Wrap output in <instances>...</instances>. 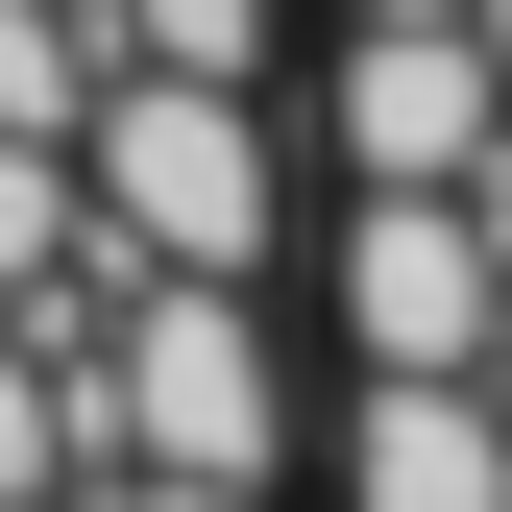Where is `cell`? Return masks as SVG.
I'll return each instance as SVG.
<instances>
[{"mask_svg":"<svg viewBox=\"0 0 512 512\" xmlns=\"http://www.w3.org/2000/svg\"><path fill=\"white\" fill-rule=\"evenodd\" d=\"M0 512H74V488H0Z\"/></svg>","mask_w":512,"mask_h":512,"instance_id":"4fadbf2b","label":"cell"},{"mask_svg":"<svg viewBox=\"0 0 512 512\" xmlns=\"http://www.w3.org/2000/svg\"><path fill=\"white\" fill-rule=\"evenodd\" d=\"M98 74H269V0H98Z\"/></svg>","mask_w":512,"mask_h":512,"instance_id":"8992f818","label":"cell"},{"mask_svg":"<svg viewBox=\"0 0 512 512\" xmlns=\"http://www.w3.org/2000/svg\"><path fill=\"white\" fill-rule=\"evenodd\" d=\"M74 512H269V488H196V464H74Z\"/></svg>","mask_w":512,"mask_h":512,"instance_id":"ba28073f","label":"cell"},{"mask_svg":"<svg viewBox=\"0 0 512 512\" xmlns=\"http://www.w3.org/2000/svg\"><path fill=\"white\" fill-rule=\"evenodd\" d=\"M464 25H488V74H512V0H464Z\"/></svg>","mask_w":512,"mask_h":512,"instance_id":"7c38bea8","label":"cell"},{"mask_svg":"<svg viewBox=\"0 0 512 512\" xmlns=\"http://www.w3.org/2000/svg\"><path fill=\"white\" fill-rule=\"evenodd\" d=\"M488 25H342V98H317V122H342V196H464V171H488Z\"/></svg>","mask_w":512,"mask_h":512,"instance_id":"3957f363","label":"cell"},{"mask_svg":"<svg viewBox=\"0 0 512 512\" xmlns=\"http://www.w3.org/2000/svg\"><path fill=\"white\" fill-rule=\"evenodd\" d=\"M74 98H98V0H0V122L74 147Z\"/></svg>","mask_w":512,"mask_h":512,"instance_id":"52a82bcc","label":"cell"},{"mask_svg":"<svg viewBox=\"0 0 512 512\" xmlns=\"http://www.w3.org/2000/svg\"><path fill=\"white\" fill-rule=\"evenodd\" d=\"M488 196H342V366H464L488 342Z\"/></svg>","mask_w":512,"mask_h":512,"instance_id":"277c9868","label":"cell"},{"mask_svg":"<svg viewBox=\"0 0 512 512\" xmlns=\"http://www.w3.org/2000/svg\"><path fill=\"white\" fill-rule=\"evenodd\" d=\"M49 391H74V464H196V488H269V464H293L269 269H122L98 342L49 366Z\"/></svg>","mask_w":512,"mask_h":512,"instance_id":"6da1fadb","label":"cell"},{"mask_svg":"<svg viewBox=\"0 0 512 512\" xmlns=\"http://www.w3.org/2000/svg\"><path fill=\"white\" fill-rule=\"evenodd\" d=\"M342 512H512V415L464 391V366H366V415H342Z\"/></svg>","mask_w":512,"mask_h":512,"instance_id":"5b68a950","label":"cell"},{"mask_svg":"<svg viewBox=\"0 0 512 512\" xmlns=\"http://www.w3.org/2000/svg\"><path fill=\"white\" fill-rule=\"evenodd\" d=\"M464 196H488V244H512V98H488V171H464Z\"/></svg>","mask_w":512,"mask_h":512,"instance_id":"30bf717a","label":"cell"},{"mask_svg":"<svg viewBox=\"0 0 512 512\" xmlns=\"http://www.w3.org/2000/svg\"><path fill=\"white\" fill-rule=\"evenodd\" d=\"M342 25H464V0H342Z\"/></svg>","mask_w":512,"mask_h":512,"instance_id":"8fae6325","label":"cell"},{"mask_svg":"<svg viewBox=\"0 0 512 512\" xmlns=\"http://www.w3.org/2000/svg\"><path fill=\"white\" fill-rule=\"evenodd\" d=\"M464 391H488V415H512V269H488V342H464Z\"/></svg>","mask_w":512,"mask_h":512,"instance_id":"9c48e42d","label":"cell"},{"mask_svg":"<svg viewBox=\"0 0 512 512\" xmlns=\"http://www.w3.org/2000/svg\"><path fill=\"white\" fill-rule=\"evenodd\" d=\"M74 220H98V269H269L293 244L269 74H98L74 98Z\"/></svg>","mask_w":512,"mask_h":512,"instance_id":"7a4b0ae2","label":"cell"}]
</instances>
